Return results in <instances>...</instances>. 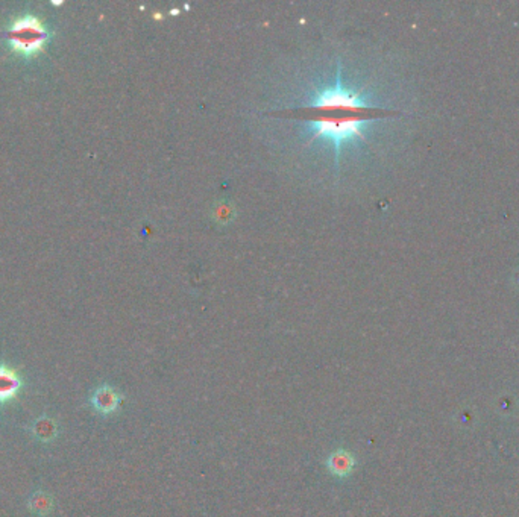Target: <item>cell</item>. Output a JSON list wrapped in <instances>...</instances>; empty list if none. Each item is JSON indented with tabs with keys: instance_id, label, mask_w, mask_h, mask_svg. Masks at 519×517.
I'll list each match as a JSON object with an SVG mask.
<instances>
[{
	"instance_id": "obj_1",
	"label": "cell",
	"mask_w": 519,
	"mask_h": 517,
	"mask_svg": "<svg viewBox=\"0 0 519 517\" xmlns=\"http://www.w3.org/2000/svg\"><path fill=\"white\" fill-rule=\"evenodd\" d=\"M310 99L304 107L310 114L308 143L319 138L328 141L336 156L343 146L364 140L366 126L375 120L373 113L380 109L367 102L362 91L343 84L340 71L334 84L315 91Z\"/></svg>"
},
{
	"instance_id": "obj_2",
	"label": "cell",
	"mask_w": 519,
	"mask_h": 517,
	"mask_svg": "<svg viewBox=\"0 0 519 517\" xmlns=\"http://www.w3.org/2000/svg\"><path fill=\"white\" fill-rule=\"evenodd\" d=\"M6 39L15 53L29 58L43 51L49 39V33L34 15H25L12 23L6 34Z\"/></svg>"
},
{
	"instance_id": "obj_3",
	"label": "cell",
	"mask_w": 519,
	"mask_h": 517,
	"mask_svg": "<svg viewBox=\"0 0 519 517\" xmlns=\"http://www.w3.org/2000/svg\"><path fill=\"white\" fill-rule=\"evenodd\" d=\"M118 403H121V396L109 386L99 387L91 396V405L100 415H111V412H114L118 408Z\"/></svg>"
},
{
	"instance_id": "obj_4",
	"label": "cell",
	"mask_w": 519,
	"mask_h": 517,
	"mask_svg": "<svg viewBox=\"0 0 519 517\" xmlns=\"http://www.w3.org/2000/svg\"><path fill=\"white\" fill-rule=\"evenodd\" d=\"M21 388V379L15 370L0 365V403L12 401Z\"/></svg>"
},
{
	"instance_id": "obj_5",
	"label": "cell",
	"mask_w": 519,
	"mask_h": 517,
	"mask_svg": "<svg viewBox=\"0 0 519 517\" xmlns=\"http://www.w3.org/2000/svg\"><path fill=\"white\" fill-rule=\"evenodd\" d=\"M326 464H328V469L333 475L340 476L342 478V476H346L351 471H353L355 464V458L346 451H337L331 453L328 458V463Z\"/></svg>"
},
{
	"instance_id": "obj_6",
	"label": "cell",
	"mask_w": 519,
	"mask_h": 517,
	"mask_svg": "<svg viewBox=\"0 0 519 517\" xmlns=\"http://www.w3.org/2000/svg\"><path fill=\"white\" fill-rule=\"evenodd\" d=\"M30 431L32 434H34L37 440L47 443V442H52L55 437L58 435V426L57 424H55L53 419L43 416V417L35 419L34 424H32Z\"/></svg>"
},
{
	"instance_id": "obj_7",
	"label": "cell",
	"mask_w": 519,
	"mask_h": 517,
	"mask_svg": "<svg viewBox=\"0 0 519 517\" xmlns=\"http://www.w3.org/2000/svg\"><path fill=\"white\" fill-rule=\"evenodd\" d=\"M28 507L34 514H37L39 517H44L52 511L53 500H52L51 495H47V493H44V491H35L30 495V498L28 500Z\"/></svg>"
}]
</instances>
